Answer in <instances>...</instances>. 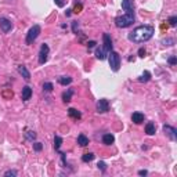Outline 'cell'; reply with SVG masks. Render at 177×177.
Returning a JSON list of instances; mask_svg holds the SVG:
<instances>
[{"instance_id":"6da1fadb","label":"cell","mask_w":177,"mask_h":177,"mask_svg":"<svg viewBox=\"0 0 177 177\" xmlns=\"http://www.w3.org/2000/svg\"><path fill=\"white\" fill-rule=\"evenodd\" d=\"M155 28L152 25H141L134 28L129 33V40L133 43H145L154 36Z\"/></svg>"},{"instance_id":"7a4b0ae2","label":"cell","mask_w":177,"mask_h":177,"mask_svg":"<svg viewBox=\"0 0 177 177\" xmlns=\"http://www.w3.org/2000/svg\"><path fill=\"white\" fill-rule=\"evenodd\" d=\"M136 21V14H125L122 17H116L115 18V25L118 28H129Z\"/></svg>"},{"instance_id":"3957f363","label":"cell","mask_w":177,"mask_h":177,"mask_svg":"<svg viewBox=\"0 0 177 177\" xmlns=\"http://www.w3.org/2000/svg\"><path fill=\"white\" fill-rule=\"evenodd\" d=\"M108 63H110V67L114 72L119 71L120 68V55L118 54L116 51H110L108 53Z\"/></svg>"},{"instance_id":"277c9868","label":"cell","mask_w":177,"mask_h":177,"mask_svg":"<svg viewBox=\"0 0 177 177\" xmlns=\"http://www.w3.org/2000/svg\"><path fill=\"white\" fill-rule=\"evenodd\" d=\"M40 31H42V29H40L39 25H33V26H32V28L28 31V33H26L25 43L26 44H32V43H33L35 40L37 39V36L40 35Z\"/></svg>"},{"instance_id":"5b68a950","label":"cell","mask_w":177,"mask_h":177,"mask_svg":"<svg viewBox=\"0 0 177 177\" xmlns=\"http://www.w3.org/2000/svg\"><path fill=\"white\" fill-rule=\"evenodd\" d=\"M49 53H50V49L46 43H43L40 46V51H39V64H46L47 60H49Z\"/></svg>"},{"instance_id":"8992f818","label":"cell","mask_w":177,"mask_h":177,"mask_svg":"<svg viewBox=\"0 0 177 177\" xmlns=\"http://www.w3.org/2000/svg\"><path fill=\"white\" fill-rule=\"evenodd\" d=\"M96 110L98 114H105V112L110 111V102H108V100L105 98H101L97 101V105H96Z\"/></svg>"},{"instance_id":"52a82bcc","label":"cell","mask_w":177,"mask_h":177,"mask_svg":"<svg viewBox=\"0 0 177 177\" xmlns=\"http://www.w3.org/2000/svg\"><path fill=\"white\" fill-rule=\"evenodd\" d=\"M163 132L172 141L177 140V130H176V127H173V126H170V125H165L163 126Z\"/></svg>"},{"instance_id":"ba28073f","label":"cell","mask_w":177,"mask_h":177,"mask_svg":"<svg viewBox=\"0 0 177 177\" xmlns=\"http://www.w3.org/2000/svg\"><path fill=\"white\" fill-rule=\"evenodd\" d=\"M0 28H2V31L4 32V33H8V32L13 29V22L3 17V18H0Z\"/></svg>"},{"instance_id":"9c48e42d","label":"cell","mask_w":177,"mask_h":177,"mask_svg":"<svg viewBox=\"0 0 177 177\" xmlns=\"http://www.w3.org/2000/svg\"><path fill=\"white\" fill-rule=\"evenodd\" d=\"M122 8L126 14H134V3L133 0H122Z\"/></svg>"},{"instance_id":"30bf717a","label":"cell","mask_w":177,"mask_h":177,"mask_svg":"<svg viewBox=\"0 0 177 177\" xmlns=\"http://www.w3.org/2000/svg\"><path fill=\"white\" fill-rule=\"evenodd\" d=\"M102 44H104V50L107 53H110L112 51V39H111V36L108 33H104L102 35Z\"/></svg>"},{"instance_id":"8fae6325","label":"cell","mask_w":177,"mask_h":177,"mask_svg":"<svg viewBox=\"0 0 177 177\" xmlns=\"http://www.w3.org/2000/svg\"><path fill=\"white\" fill-rule=\"evenodd\" d=\"M31 97H32V88L29 86L22 87V93H21V100L22 101H28V100H31Z\"/></svg>"},{"instance_id":"7c38bea8","label":"cell","mask_w":177,"mask_h":177,"mask_svg":"<svg viewBox=\"0 0 177 177\" xmlns=\"http://www.w3.org/2000/svg\"><path fill=\"white\" fill-rule=\"evenodd\" d=\"M144 119H145V116H144V114H141V112H134V114L132 115V120L136 123V125L143 123Z\"/></svg>"},{"instance_id":"4fadbf2b","label":"cell","mask_w":177,"mask_h":177,"mask_svg":"<svg viewBox=\"0 0 177 177\" xmlns=\"http://www.w3.org/2000/svg\"><path fill=\"white\" fill-rule=\"evenodd\" d=\"M18 73L25 79V80H29V79H31V73H29L28 68H26L25 65H19L18 67Z\"/></svg>"},{"instance_id":"5bb4252c","label":"cell","mask_w":177,"mask_h":177,"mask_svg":"<svg viewBox=\"0 0 177 177\" xmlns=\"http://www.w3.org/2000/svg\"><path fill=\"white\" fill-rule=\"evenodd\" d=\"M145 133L147 134H149V136H154L156 133V126H155L154 122H148L145 125Z\"/></svg>"},{"instance_id":"9a60e30c","label":"cell","mask_w":177,"mask_h":177,"mask_svg":"<svg viewBox=\"0 0 177 177\" xmlns=\"http://www.w3.org/2000/svg\"><path fill=\"white\" fill-rule=\"evenodd\" d=\"M114 141H115V137L111 133H107V134L102 136V144H105V145H111V144H114Z\"/></svg>"},{"instance_id":"2e32d148","label":"cell","mask_w":177,"mask_h":177,"mask_svg":"<svg viewBox=\"0 0 177 177\" xmlns=\"http://www.w3.org/2000/svg\"><path fill=\"white\" fill-rule=\"evenodd\" d=\"M108 55V53L104 50V47H98V49L96 50V57L98 58V60H105Z\"/></svg>"},{"instance_id":"e0dca14e","label":"cell","mask_w":177,"mask_h":177,"mask_svg":"<svg viewBox=\"0 0 177 177\" xmlns=\"http://www.w3.org/2000/svg\"><path fill=\"white\" fill-rule=\"evenodd\" d=\"M68 114H69V116L71 118H73V119H80L82 118V114H80V111H78V110H75V108H69L68 110Z\"/></svg>"},{"instance_id":"ac0fdd59","label":"cell","mask_w":177,"mask_h":177,"mask_svg":"<svg viewBox=\"0 0 177 177\" xmlns=\"http://www.w3.org/2000/svg\"><path fill=\"white\" fill-rule=\"evenodd\" d=\"M72 96H73V90L72 88H68L67 91H64L63 93V101L64 102H69L71 98H72Z\"/></svg>"},{"instance_id":"d6986e66","label":"cell","mask_w":177,"mask_h":177,"mask_svg":"<svg viewBox=\"0 0 177 177\" xmlns=\"http://www.w3.org/2000/svg\"><path fill=\"white\" fill-rule=\"evenodd\" d=\"M58 83L63 84V86H68V84L72 83V78L71 76H60L58 78Z\"/></svg>"},{"instance_id":"ffe728a7","label":"cell","mask_w":177,"mask_h":177,"mask_svg":"<svg viewBox=\"0 0 177 177\" xmlns=\"http://www.w3.org/2000/svg\"><path fill=\"white\" fill-rule=\"evenodd\" d=\"M78 144H79L80 147L88 145V138H87L84 134H79V136H78Z\"/></svg>"},{"instance_id":"44dd1931","label":"cell","mask_w":177,"mask_h":177,"mask_svg":"<svg viewBox=\"0 0 177 177\" xmlns=\"http://www.w3.org/2000/svg\"><path fill=\"white\" fill-rule=\"evenodd\" d=\"M149 79H151V73H149L148 71H144L143 75L138 78V80H140V82H144V83H145V82H148Z\"/></svg>"},{"instance_id":"7402d4cb","label":"cell","mask_w":177,"mask_h":177,"mask_svg":"<svg viewBox=\"0 0 177 177\" xmlns=\"http://www.w3.org/2000/svg\"><path fill=\"white\" fill-rule=\"evenodd\" d=\"M61 144H63V138H61L60 136H55V137H54V148H55V151H60Z\"/></svg>"},{"instance_id":"603a6c76","label":"cell","mask_w":177,"mask_h":177,"mask_svg":"<svg viewBox=\"0 0 177 177\" xmlns=\"http://www.w3.org/2000/svg\"><path fill=\"white\" fill-rule=\"evenodd\" d=\"M94 156L96 155H94L93 152H88V154H84L83 156H82V161L83 162H91L94 159Z\"/></svg>"},{"instance_id":"cb8c5ba5","label":"cell","mask_w":177,"mask_h":177,"mask_svg":"<svg viewBox=\"0 0 177 177\" xmlns=\"http://www.w3.org/2000/svg\"><path fill=\"white\" fill-rule=\"evenodd\" d=\"M25 138H26V140H29V141H33L35 138H36V133H35V132H31V130L26 132V133H25Z\"/></svg>"},{"instance_id":"d4e9b609","label":"cell","mask_w":177,"mask_h":177,"mask_svg":"<svg viewBox=\"0 0 177 177\" xmlns=\"http://www.w3.org/2000/svg\"><path fill=\"white\" fill-rule=\"evenodd\" d=\"M53 88H54V86H53V83H50V82H46V83L43 84V90L47 91V93L53 91Z\"/></svg>"},{"instance_id":"484cf974","label":"cell","mask_w":177,"mask_h":177,"mask_svg":"<svg viewBox=\"0 0 177 177\" xmlns=\"http://www.w3.org/2000/svg\"><path fill=\"white\" fill-rule=\"evenodd\" d=\"M97 167H98L101 172H105V170H107V163H105V162H102V161H100L98 163H97Z\"/></svg>"},{"instance_id":"4316f807","label":"cell","mask_w":177,"mask_h":177,"mask_svg":"<svg viewBox=\"0 0 177 177\" xmlns=\"http://www.w3.org/2000/svg\"><path fill=\"white\" fill-rule=\"evenodd\" d=\"M72 31H73V33H76V35L79 33V22L78 21H72Z\"/></svg>"},{"instance_id":"83f0119b","label":"cell","mask_w":177,"mask_h":177,"mask_svg":"<svg viewBox=\"0 0 177 177\" xmlns=\"http://www.w3.org/2000/svg\"><path fill=\"white\" fill-rule=\"evenodd\" d=\"M162 43H163L165 46H173V44H175V39H170V37H167V39L162 40Z\"/></svg>"},{"instance_id":"f1b7e54d","label":"cell","mask_w":177,"mask_h":177,"mask_svg":"<svg viewBox=\"0 0 177 177\" xmlns=\"http://www.w3.org/2000/svg\"><path fill=\"white\" fill-rule=\"evenodd\" d=\"M18 173H17V170H7V172L4 173V176L6 177H10V176H13V177H15Z\"/></svg>"},{"instance_id":"f546056e","label":"cell","mask_w":177,"mask_h":177,"mask_svg":"<svg viewBox=\"0 0 177 177\" xmlns=\"http://www.w3.org/2000/svg\"><path fill=\"white\" fill-rule=\"evenodd\" d=\"M42 148H43V145L40 143H33V149L35 151L39 152V151H42Z\"/></svg>"},{"instance_id":"4dcf8cb0","label":"cell","mask_w":177,"mask_h":177,"mask_svg":"<svg viewBox=\"0 0 177 177\" xmlns=\"http://www.w3.org/2000/svg\"><path fill=\"white\" fill-rule=\"evenodd\" d=\"M169 24H170L172 26H176V24H177V17H176V15L170 17V18H169Z\"/></svg>"},{"instance_id":"1f68e13d","label":"cell","mask_w":177,"mask_h":177,"mask_svg":"<svg viewBox=\"0 0 177 177\" xmlns=\"http://www.w3.org/2000/svg\"><path fill=\"white\" fill-rule=\"evenodd\" d=\"M145 49H144V47H141V49L140 50H138V57H141V58H144V57H145Z\"/></svg>"},{"instance_id":"d6a6232c","label":"cell","mask_w":177,"mask_h":177,"mask_svg":"<svg viewBox=\"0 0 177 177\" xmlns=\"http://www.w3.org/2000/svg\"><path fill=\"white\" fill-rule=\"evenodd\" d=\"M167 61H169V64H170V65H176V64H177V58L175 57V55H172V57H170Z\"/></svg>"},{"instance_id":"836d02e7","label":"cell","mask_w":177,"mask_h":177,"mask_svg":"<svg viewBox=\"0 0 177 177\" xmlns=\"http://www.w3.org/2000/svg\"><path fill=\"white\" fill-rule=\"evenodd\" d=\"M54 2H55V4H57L58 7H64V4H65L64 0H54Z\"/></svg>"},{"instance_id":"e575fe53","label":"cell","mask_w":177,"mask_h":177,"mask_svg":"<svg viewBox=\"0 0 177 177\" xmlns=\"http://www.w3.org/2000/svg\"><path fill=\"white\" fill-rule=\"evenodd\" d=\"M96 42H94V40H90V42H88L87 43V46H88V49H91V47H94V46H96Z\"/></svg>"},{"instance_id":"d590c367","label":"cell","mask_w":177,"mask_h":177,"mask_svg":"<svg viewBox=\"0 0 177 177\" xmlns=\"http://www.w3.org/2000/svg\"><path fill=\"white\" fill-rule=\"evenodd\" d=\"M138 175H140V176H147V175H148V172H147V170H140Z\"/></svg>"},{"instance_id":"8d00e7d4","label":"cell","mask_w":177,"mask_h":177,"mask_svg":"<svg viewBox=\"0 0 177 177\" xmlns=\"http://www.w3.org/2000/svg\"><path fill=\"white\" fill-rule=\"evenodd\" d=\"M72 11H73V10H71V8H69V10H67V11H65V15H67V17H69L71 14H72Z\"/></svg>"}]
</instances>
